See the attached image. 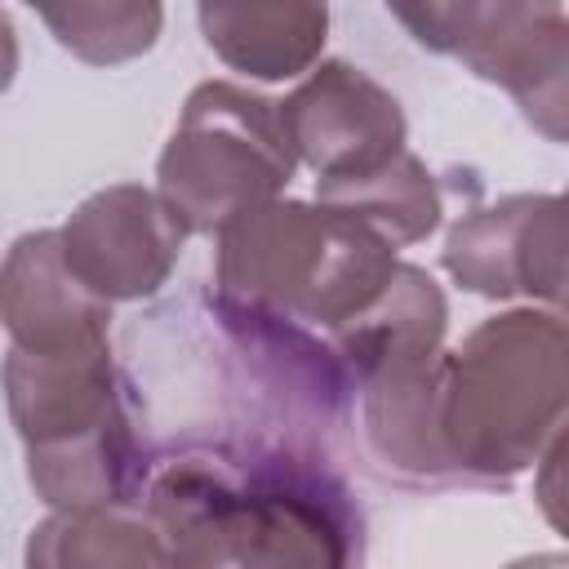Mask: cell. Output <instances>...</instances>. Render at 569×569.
Wrapping results in <instances>:
<instances>
[{
	"label": "cell",
	"mask_w": 569,
	"mask_h": 569,
	"mask_svg": "<svg viewBox=\"0 0 569 569\" xmlns=\"http://www.w3.org/2000/svg\"><path fill=\"white\" fill-rule=\"evenodd\" d=\"M27 569H169L151 520L124 507L49 511L22 551Z\"/></svg>",
	"instance_id": "7c38bea8"
},
{
	"label": "cell",
	"mask_w": 569,
	"mask_h": 569,
	"mask_svg": "<svg viewBox=\"0 0 569 569\" xmlns=\"http://www.w3.org/2000/svg\"><path fill=\"white\" fill-rule=\"evenodd\" d=\"M445 271L480 298H565V200L551 191L502 196L453 222Z\"/></svg>",
	"instance_id": "9c48e42d"
},
{
	"label": "cell",
	"mask_w": 569,
	"mask_h": 569,
	"mask_svg": "<svg viewBox=\"0 0 569 569\" xmlns=\"http://www.w3.org/2000/svg\"><path fill=\"white\" fill-rule=\"evenodd\" d=\"M204 44L249 80H293L307 76L329 36V9L302 0L276 4H200L196 9Z\"/></svg>",
	"instance_id": "8fae6325"
},
{
	"label": "cell",
	"mask_w": 569,
	"mask_h": 569,
	"mask_svg": "<svg viewBox=\"0 0 569 569\" xmlns=\"http://www.w3.org/2000/svg\"><path fill=\"white\" fill-rule=\"evenodd\" d=\"M213 240L227 325L258 342L316 351L325 365L400 267L396 249L369 227L284 196L231 218Z\"/></svg>",
	"instance_id": "7a4b0ae2"
},
{
	"label": "cell",
	"mask_w": 569,
	"mask_h": 569,
	"mask_svg": "<svg viewBox=\"0 0 569 569\" xmlns=\"http://www.w3.org/2000/svg\"><path fill=\"white\" fill-rule=\"evenodd\" d=\"M18 31H13V18L0 9V93L13 84V76H18Z\"/></svg>",
	"instance_id": "9a60e30c"
},
{
	"label": "cell",
	"mask_w": 569,
	"mask_h": 569,
	"mask_svg": "<svg viewBox=\"0 0 569 569\" xmlns=\"http://www.w3.org/2000/svg\"><path fill=\"white\" fill-rule=\"evenodd\" d=\"M36 18L53 40L89 67H116L142 58L164 27V9L151 0H67L40 4Z\"/></svg>",
	"instance_id": "5bb4252c"
},
{
	"label": "cell",
	"mask_w": 569,
	"mask_h": 569,
	"mask_svg": "<svg viewBox=\"0 0 569 569\" xmlns=\"http://www.w3.org/2000/svg\"><path fill=\"white\" fill-rule=\"evenodd\" d=\"M391 18L471 76L507 89L525 120L565 142L569 133V13L529 0H422L391 4Z\"/></svg>",
	"instance_id": "8992f818"
},
{
	"label": "cell",
	"mask_w": 569,
	"mask_h": 569,
	"mask_svg": "<svg viewBox=\"0 0 569 569\" xmlns=\"http://www.w3.org/2000/svg\"><path fill=\"white\" fill-rule=\"evenodd\" d=\"M0 325L18 351H84L111 342V302L67 267L58 227L27 231L0 262Z\"/></svg>",
	"instance_id": "30bf717a"
},
{
	"label": "cell",
	"mask_w": 569,
	"mask_h": 569,
	"mask_svg": "<svg viewBox=\"0 0 569 569\" xmlns=\"http://www.w3.org/2000/svg\"><path fill=\"white\" fill-rule=\"evenodd\" d=\"M169 569H360L365 516L325 462L298 453L178 458L147 485Z\"/></svg>",
	"instance_id": "6da1fadb"
},
{
	"label": "cell",
	"mask_w": 569,
	"mask_h": 569,
	"mask_svg": "<svg viewBox=\"0 0 569 569\" xmlns=\"http://www.w3.org/2000/svg\"><path fill=\"white\" fill-rule=\"evenodd\" d=\"M293 169L276 102L236 80H204L156 160V196L187 236H218L231 218L280 200Z\"/></svg>",
	"instance_id": "5b68a950"
},
{
	"label": "cell",
	"mask_w": 569,
	"mask_h": 569,
	"mask_svg": "<svg viewBox=\"0 0 569 569\" xmlns=\"http://www.w3.org/2000/svg\"><path fill=\"white\" fill-rule=\"evenodd\" d=\"M71 276L102 302L151 298L178 267L187 231L142 182H116L84 196L58 227Z\"/></svg>",
	"instance_id": "ba28073f"
},
{
	"label": "cell",
	"mask_w": 569,
	"mask_h": 569,
	"mask_svg": "<svg viewBox=\"0 0 569 569\" xmlns=\"http://www.w3.org/2000/svg\"><path fill=\"white\" fill-rule=\"evenodd\" d=\"M507 569H565V556L560 551H542V556H525V560H516Z\"/></svg>",
	"instance_id": "2e32d148"
},
{
	"label": "cell",
	"mask_w": 569,
	"mask_h": 569,
	"mask_svg": "<svg viewBox=\"0 0 569 569\" xmlns=\"http://www.w3.org/2000/svg\"><path fill=\"white\" fill-rule=\"evenodd\" d=\"M565 320L511 307L440 360V440L458 485H507L565 436Z\"/></svg>",
	"instance_id": "3957f363"
},
{
	"label": "cell",
	"mask_w": 569,
	"mask_h": 569,
	"mask_svg": "<svg viewBox=\"0 0 569 569\" xmlns=\"http://www.w3.org/2000/svg\"><path fill=\"white\" fill-rule=\"evenodd\" d=\"M9 418L27 449V480L53 511L124 507L142 485L129 382L107 347L18 351L0 365Z\"/></svg>",
	"instance_id": "277c9868"
},
{
	"label": "cell",
	"mask_w": 569,
	"mask_h": 569,
	"mask_svg": "<svg viewBox=\"0 0 569 569\" xmlns=\"http://www.w3.org/2000/svg\"><path fill=\"white\" fill-rule=\"evenodd\" d=\"M276 111L293 160L307 164L316 182L373 173L396 160L409 138L400 98L342 58L316 62Z\"/></svg>",
	"instance_id": "52a82bcc"
},
{
	"label": "cell",
	"mask_w": 569,
	"mask_h": 569,
	"mask_svg": "<svg viewBox=\"0 0 569 569\" xmlns=\"http://www.w3.org/2000/svg\"><path fill=\"white\" fill-rule=\"evenodd\" d=\"M316 204L369 227L391 249L427 240L440 227V213H445L436 173L409 147L373 173L342 178V182H316Z\"/></svg>",
	"instance_id": "4fadbf2b"
}]
</instances>
